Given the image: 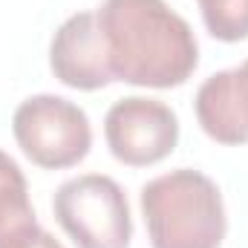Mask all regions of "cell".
<instances>
[{
  "instance_id": "obj_1",
  "label": "cell",
  "mask_w": 248,
  "mask_h": 248,
  "mask_svg": "<svg viewBox=\"0 0 248 248\" xmlns=\"http://www.w3.org/2000/svg\"><path fill=\"white\" fill-rule=\"evenodd\" d=\"M113 81L170 90L199 63L193 29L165 0H104L95 12Z\"/></svg>"
},
{
  "instance_id": "obj_8",
  "label": "cell",
  "mask_w": 248,
  "mask_h": 248,
  "mask_svg": "<svg viewBox=\"0 0 248 248\" xmlns=\"http://www.w3.org/2000/svg\"><path fill=\"white\" fill-rule=\"evenodd\" d=\"M35 228L41 225L29 202L26 176L17 162L0 150V248H15Z\"/></svg>"
},
{
  "instance_id": "obj_9",
  "label": "cell",
  "mask_w": 248,
  "mask_h": 248,
  "mask_svg": "<svg viewBox=\"0 0 248 248\" xmlns=\"http://www.w3.org/2000/svg\"><path fill=\"white\" fill-rule=\"evenodd\" d=\"M205 29L225 44L248 38V0H196Z\"/></svg>"
},
{
  "instance_id": "obj_7",
  "label": "cell",
  "mask_w": 248,
  "mask_h": 248,
  "mask_svg": "<svg viewBox=\"0 0 248 248\" xmlns=\"http://www.w3.org/2000/svg\"><path fill=\"white\" fill-rule=\"evenodd\" d=\"M196 122L219 144L248 141V61L222 69L196 93Z\"/></svg>"
},
{
  "instance_id": "obj_5",
  "label": "cell",
  "mask_w": 248,
  "mask_h": 248,
  "mask_svg": "<svg viewBox=\"0 0 248 248\" xmlns=\"http://www.w3.org/2000/svg\"><path fill=\"white\" fill-rule=\"evenodd\" d=\"M104 139L122 165L147 168L173 153L179 141V119L165 101L130 95L110 107Z\"/></svg>"
},
{
  "instance_id": "obj_10",
  "label": "cell",
  "mask_w": 248,
  "mask_h": 248,
  "mask_svg": "<svg viewBox=\"0 0 248 248\" xmlns=\"http://www.w3.org/2000/svg\"><path fill=\"white\" fill-rule=\"evenodd\" d=\"M15 248H63V246L55 240V237H52V234H49V231H44V228H35V231L26 237V240H20Z\"/></svg>"
},
{
  "instance_id": "obj_3",
  "label": "cell",
  "mask_w": 248,
  "mask_h": 248,
  "mask_svg": "<svg viewBox=\"0 0 248 248\" xmlns=\"http://www.w3.org/2000/svg\"><path fill=\"white\" fill-rule=\"evenodd\" d=\"M55 219L78 248H127L133 237L130 205L122 185L101 173H84L55 190Z\"/></svg>"
},
{
  "instance_id": "obj_6",
  "label": "cell",
  "mask_w": 248,
  "mask_h": 248,
  "mask_svg": "<svg viewBox=\"0 0 248 248\" xmlns=\"http://www.w3.org/2000/svg\"><path fill=\"white\" fill-rule=\"evenodd\" d=\"M49 66L55 78L72 90H101L113 81L107 44L95 12L66 17L49 44Z\"/></svg>"
},
{
  "instance_id": "obj_2",
  "label": "cell",
  "mask_w": 248,
  "mask_h": 248,
  "mask_svg": "<svg viewBox=\"0 0 248 248\" xmlns=\"http://www.w3.org/2000/svg\"><path fill=\"white\" fill-rule=\"evenodd\" d=\"M141 214L153 248H219L228 228L219 187L190 168L150 179Z\"/></svg>"
},
{
  "instance_id": "obj_4",
  "label": "cell",
  "mask_w": 248,
  "mask_h": 248,
  "mask_svg": "<svg viewBox=\"0 0 248 248\" xmlns=\"http://www.w3.org/2000/svg\"><path fill=\"white\" fill-rule=\"evenodd\" d=\"M12 133L26 159L46 170H63L78 165L93 144V130L87 113L61 95H32L15 116Z\"/></svg>"
}]
</instances>
